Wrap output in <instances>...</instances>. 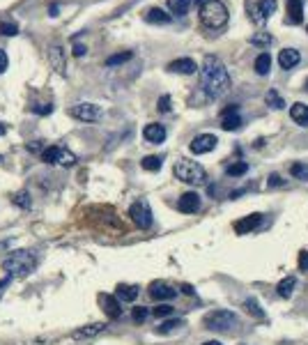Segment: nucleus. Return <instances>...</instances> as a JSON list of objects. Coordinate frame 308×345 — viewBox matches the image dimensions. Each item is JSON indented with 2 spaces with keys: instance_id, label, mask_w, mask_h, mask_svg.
<instances>
[{
  "instance_id": "nucleus-40",
  "label": "nucleus",
  "mask_w": 308,
  "mask_h": 345,
  "mask_svg": "<svg viewBox=\"0 0 308 345\" xmlns=\"http://www.w3.org/2000/svg\"><path fill=\"white\" fill-rule=\"evenodd\" d=\"M170 111V97L168 95H161L159 97V113H168Z\"/></svg>"
},
{
  "instance_id": "nucleus-9",
  "label": "nucleus",
  "mask_w": 308,
  "mask_h": 345,
  "mask_svg": "<svg viewBox=\"0 0 308 345\" xmlns=\"http://www.w3.org/2000/svg\"><path fill=\"white\" fill-rule=\"evenodd\" d=\"M276 7H278L276 0H258L253 9H251V19H253V23L262 25V23L269 21V16L276 12Z\"/></svg>"
},
{
  "instance_id": "nucleus-49",
  "label": "nucleus",
  "mask_w": 308,
  "mask_h": 345,
  "mask_svg": "<svg viewBox=\"0 0 308 345\" xmlns=\"http://www.w3.org/2000/svg\"><path fill=\"white\" fill-rule=\"evenodd\" d=\"M51 16H58V5H51Z\"/></svg>"
},
{
  "instance_id": "nucleus-44",
  "label": "nucleus",
  "mask_w": 308,
  "mask_h": 345,
  "mask_svg": "<svg viewBox=\"0 0 308 345\" xmlns=\"http://www.w3.org/2000/svg\"><path fill=\"white\" fill-rule=\"evenodd\" d=\"M7 65H9V58H7V53L2 51V49H0V74H2V72H5V69H7Z\"/></svg>"
},
{
  "instance_id": "nucleus-52",
  "label": "nucleus",
  "mask_w": 308,
  "mask_h": 345,
  "mask_svg": "<svg viewBox=\"0 0 308 345\" xmlns=\"http://www.w3.org/2000/svg\"><path fill=\"white\" fill-rule=\"evenodd\" d=\"M304 88H306V90H308V78H306V83H304Z\"/></svg>"
},
{
  "instance_id": "nucleus-36",
  "label": "nucleus",
  "mask_w": 308,
  "mask_h": 345,
  "mask_svg": "<svg viewBox=\"0 0 308 345\" xmlns=\"http://www.w3.org/2000/svg\"><path fill=\"white\" fill-rule=\"evenodd\" d=\"M246 171H248V164H246V161H237V164L228 166V175H230V177H239V175H246Z\"/></svg>"
},
{
  "instance_id": "nucleus-47",
  "label": "nucleus",
  "mask_w": 308,
  "mask_h": 345,
  "mask_svg": "<svg viewBox=\"0 0 308 345\" xmlns=\"http://www.w3.org/2000/svg\"><path fill=\"white\" fill-rule=\"evenodd\" d=\"M28 150H30V152H42V150H44V145H42L39 141H37V145H35V143H28Z\"/></svg>"
},
{
  "instance_id": "nucleus-14",
  "label": "nucleus",
  "mask_w": 308,
  "mask_h": 345,
  "mask_svg": "<svg viewBox=\"0 0 308 345\" xmlns=\"http://www.w3.org/2000/svg\"><path fill=\"white\" fill-rule=\"evenodd\" d=\"M177 210L184 212V214H195V212L200 210V196L195 194V191L182 194V198L177 200Z\"/></svg>"
},
{
  "instance_id": "nucleus-22",
  "label": "nucleus",
  "mask_w": 308,
  "mask_h": 345,
  "mask_svg": "<svg viewBox=\"0 0 308 345\" xmlns=\"http://www.w3.org/2000/svg\"><path fill=\"white\" fill-rule=\"evenodd\" d=\"M145 21L157 23V25H166V23H170V14H166L164 9H159V7H152L145 12Z\"/></svg>"
},
{
  "instance_id": "nucleus-41",
  "label": "nucleus",
  "mask_w": 308,
  "mask_h": 345,
  "mask_svg": "<svg viewBox=\"0 0 308 345\" xmlns=\"http://www.w3.org/2000/svg\"><path fill=\"white\" fill-rule=\"evenodd\" d=\"M267 184H269L271 189H276V187H281V184H283V180H281V175H278V172H271L269 180H267Z\"/></svg>"
},
{
  "instance_id": "nucleus-31",
  "label": "nucleus",
  "mask_w": 308,
  "mask_h": 345,
  "mask_svg": "<svg viewBox=\"0 0 308 345\" xmlns=\"http://www.w3.org/2000/svg\"><path fill=\"white\" fill-rule=\"evenodd\" d=\"M244 311H246L248 315L258 318V320H260V318H264V311L260 308V304H258L256 299H246V301H244Z\"/></svg>"
},
{
  "instance_id": "nucleus-8",
  "label": "nucleus",
  "mask_w": 308,
  "mask_h": 345,
  "mask_svg": "<svg viewBox=\"0 0 308 345\" xmlns=\"http://www.w3.org/2000/svg\"><path fill=\"white\" fill-rule=\"evenodd\" d=\"M69 115L76 118V120L81 122H97L101 118V108L97 104H88V101H83V104H76L69 108Z\"/></svg>"
},
{
  "instance_id": "nucleus-28",
  "label": "nucleus",
  "mask_w": 308,
  "mask_h": 345,
  "mask_svg": "<svg viewBox=\"0 0 308 345\" xmlns=\"http://www.w3.org/2000/svg\"><path fill=\"white\" fill-rule=\"evenodd\" d=\"M161 161H164L161 157H157V154H150V157H145L143 161H141V166H143L145 171L157 172V171H161Z\"/></svg>"
},
{
  "instance_id": "nucleus-18",
  "label": "nucleus",
  "mask_w": 308,
  "mask_h": 345,
  "mask_svg": "<svg viewBox=\"0 0 308 345\" xmlns=\"http://www.w3.org/2000/svg\"><path fill=\"white\" fill-rule=\"evenodd\" d=\"M99 301L104 304V311H106V315H108L111 320H115V318H120V315H122V308H120V301H118V297L101 295V297H99Z\"/></svg>"
},
{
  "instance_id": "nucleus-21",
  "label": "nucleus",
  "mask_w": 308,
  "mask_h": 345,
  "mask_svg": "<svg viewBox=\"0 0 308 345\" xmlns=\"http://www.w3.org/2000/svg\"><path fill=\"white\" fill-rule=\"evenodd\" d=\"M48 60H51V67L58 72V74L65 76V53H62L60 46H51L48 51Z\"/></svg>"
},
{
  "instance_id": "nucleus-10",
  "label": "nucleus",
  "mask_w": 308,
  "mask_h": 345,
  "mask_svg": "<svg viewBox=\"0 0 308 345\" xmlns=\"http://www.w3.org/2000/svg\"><path fill=\"white\" fill-rule=\"evenodd\" d=\"M216 143H218V138L214 134H200L191 141L189 148H191L193 154H207V152H212L214 148H216Z\"/></svg>"
},
{
  "instance_id": "nucleus-26",
  "label": "nucleus",
  "mask_w": 308,
  "mask_h": 345,
  "mask_svg": "<svg viewBox=\"0 0 308 345\" xmlns=\"http://www.w3.org/2000/svg\"><path fill=\"white\" fill-rule=\"evenodd\" d=\"M294 285H297V278L294 276H285L281 283L276 285V293L283 297V299H287L290 295H292V290H294Z\"/></svg>"
},
{
  "instance_id": "nucleus-34",
  "label": "nucleus",
  "mask_w": 308,
  "mask_h": 345,
  "mask_svg": "<svg viewBox=\"0 0 308 345\" xmlns=\"http://www.w3.org/2000/svg\"><path fill=\"white\" fill-rule=\"evenodd\" d=\"M271 42H274V37H271L269 32H256V35H253V37H251V44L253 46H269Z\"/></svg>"
},
{
  "instance_id": "nucleus-32",
  "label": "nucleus",
  "mask_w": 308,
  "mask_h": 345,
  "mask_svg": "<svg viewBox=\"0 0 308 345\" xmlns=\"http://www.w3.org/2000/svg\"><path fill=\"white\" fill-rule=\"evenodd\" d=\"M131 55L134 53L131 51H122V53H115V55H111L108 60H106V67H115V65H122V62L131 60Z\"/></svg>"
},
{
  "instance_id": "nucleus-2",
  "label": "nucleus",
  "mask_w": 308,
  "mask_h": 345,
  "mask_svg": "<svg viewBox=\"0 0 308 345\" xmlns=\"http://www.w3.org/2000/svg\"><path fill=\"white\" fill-rule=\"evenodd\" d=\"M37 253L25 248V251H12V253L2 260V270L9 276H28L35 267H37Z\"/></svg>"
},
{
  "instance_id": "nucleus-13",
  "label": "nucleus",
  "mask_w": 308,
  "mask_h": 345,
  "mask_svg": "<svg viewBox=\"0 0 308 345\" xmlns=\"http://www.w3.org/2000/svg\"><path fill=\"white\" fill-rule=\"evenodd\" d=\"M150 297L152 299H159V301H168V299H175L177 297V290L173 285L164 283V281H154L150 285Z\"/></svg>"
},
{
  "instance_id": "nucleus-43",
  "label": "nucleus",
  "mask_w": 308,
  "mask_h": 345,
  "mask_svg": "<svg viewBox=\"0 0 308 345\" xmlns=\"http://www.w3.org/2000/svg\"><path fill=\"white\" fill-rule=\"evenodd\" d=\"M299 270L301 271L308 270V251H301L299 253Z\"/></svg>"
},
{
  "instance_id": "nucleus-5",
  "label": "nucleus",
  "mask_w": 308,
  "mask_h": 345,
  "mask_svg": "<svg viewBox=\"0 0 308 345\" xmlns=\"http://www.w3.org/2000/svg\"><path fill=\"white\" fill-rule=\"evenodd\" d=\"M203 324L205 329L212 331H230L239 324V320H237V315L233 311H212L203 318Z\"/></svg>"
},
{
  "instance_id": "nucleus-3",
  "label": "nucleus",
  "mask_w": 308,
  "mask_h": 345,
  "mask_svg": "<svg viewBox=\"0 0 308 345\" xmlns=\"http://www.w3.org/2000/svg\"><path fill=\"white\" fill-rule=\"evenodd\" d=\"M200 21L205 28L218 30L228 23V7L221 0H205L200 2Z\"/></svg>"
},
{
  "instance_id": "nucleus-6",
  "label": "nucleus",
  "mask_w": 308,
  "mask_h": 345,
  "mask_svg": "<svg viewBox=\"0 0 308 345\" xmlns=\"http://www.w3.org/2000/svg\"><path fill=\"white\" fill-rule=\"evenodd\" d=\"M39 157H42V161L44 164H58V166H65V168H69V166L76 164V154L74 152H69L67 148H60V145H48V148H44V150L39 152Z\"/></svg>"
},
{
  "instance_id": "nucleus-4",
  "label": "nucleus",
  "mask_w": 308,
  "mask_h": 345,
  "mask_svg": "<svg viewBox=\"0 0 308 345\" xmlns=\"http://www.w3.org/2000/svg\"><path fill=\"white\" fill-rule=\"evenodd\" d=\"M175 177L180 182H187V184H193V187H203L207 182V172L200 164H195L191 159H177V164L173 166Z\"/></svg>"
},
{
  "instance_id": "nucleus-42",
  "label": "nucleus",
  "mask_w": 308,
  "mask_h": 345,
  "mask_svg": "<svg viewBox=\"0 0 308 345\" xmlns=\"http://www.w3.org/2000/svg\"><path fill=\"white\" fill-rule=\"evenodd\" d=\"M32 111L39 113V115H48V113L53 111V106H51V104H39V106H35Z\"/></svg>"
},
{
  "instance_id": "nucleus-37",
  "label": "nucleus",
  "mask_w": 308,
  "mask_h": 345,
  "mask_svg": "<svg viewBox=\"0 0 308 345\" xmlns=\"http://www.w3.org/2000/svg\"><path fill=\"white\" fill-rule=\"evenodd\" d=\"M14 205H21L23 210H30V205H32L30 194H28V191H19V194L14 196Z\"/></svg>"
},
{
  "instance_id": "nucleus-54",
  "label": "nucleus",
  "mask_w": 308,
  "mask_h": 345,
  "mask_svg": "<svg viewBox=\"0 0 308 345\" xmlns=\"http://www.w3.org/2000/svg\"><path fill=\"white\" fill-rule=\"evenodd\" d=\"M306 30H308V25H306Z\"/></svg>"
},
{
  "instance_id": "nucleus-12",
  "label": "nucleus",
  "mask_w": 308,
  "mask_h": 345,
  "mask_svg": "<svg viewBox=\"0 0 308 345\" xmlns=\"http://www.w3.org/2000/svg\"><path fill=\"white\" fill-rule=\"evenodd\" d=\"M241 124H244V120H241L237 106H230V108H226V111L221 113V127L226 129V131H237Z\"/></svg>"
},
{
  "instance_id": "nucleus-11",
  "label": "nucleus",
  "mask_w": 308,
  "mask_h": 345,
  "mask_svg": "<svg viewBox=\"0 0 308 345\" xmlns=\"http://www.w3.org/2000/svg\"><path fill=\"white\" fill-rule=\"evenodd\" d=\"M260 223H262V214H260V212H253V214H248V217L235 221L233 228L237 235H246V233H253L256 228H260Z\"/></svg>"
},
{
  "instance_id": "nucleus-27",
  "label": "nucleus",
  "mask_w": 308,
  "mask_h": 345,
  "mask_svg": "<svg viewBox=\"0 0 308 345\" xmlns=\"http://www.w3.org/2000/svg\"><path fill=\"white\" fill-rule=\"evenodd\" d=\"M104 327L106 324H101V322L88 324V327H83V329H76L74 338H90V336H95V334H99V331H104Z\"/></svg>"
},
{
  "instance_id": "nucleus-20",
  "label": "nucleus",
  "mask_w": 308,
  "mask_h": 345,
  "mask_svg": "<svg viewBox=\"0 0 308 345\" xmlns=\"http://www.w3.org/2000/svg\"><path fill=\"white\" fill-rule=\"evenodd\" d=\"M304 2L306 0H287V21L301 23L304 19Z\"/></svg>"
},
{
  "instance_id": "nucleus-38",
  "label": "nucleus",
  "mask_w": 308,
  "mask_h": 345,
  "mask_svg": "<svg viewBox=\"0 0 308 345\" xmlns=\"http://www.w3.org/2000/svg\"><path fill=\"white\" fill-rule=\"evenodd\" d=\"M147 315H150V311H147V308L145 306H136L134 311H131V318H134V322H145V320H147Z\"/></svg>"
},
{
  "instance_id": "nucleus-45",
  "label": "nucleus",
  "mask_w": 308,
  "mask_h": 345,
  "mask_svg": "<svg viewBox=\"0 0 308 345\" xmlns=\"http://www.w3.org/2000/svg\"><path fill=\"white\" fill-rule=\"evenodd\" d=\"M9 283H12V276H9V274H7V276H5V278H2V281H0V297H2V293H5V288H7Z\"/></svg>"
},
{
  "instance_id": "nucleus-30",
  "label": "nucleus",
  "mask_w": 308,
  "mask_h": 345,
  "mask_svg": "<svg viewBox=\"0 0 308 345\" xmlns=\"http://www.w3.org/2000/svg\"><path fill=\"white\" fill-rule=\"evenodd\" d=\"M264 101H267V106H271V108H283V106H285V99L281 97L276 90L267 92V95H264Z\"/></svg>"
},
{
  "instance_id": "nucleus-19",
  "label": "nucleus",
  "mask_w": 308,
  "mask_h": 345,
  "mask_svg": "<svg viewBox=\"0 0 308 345\" xmlns=\"http://www.w3.org/2000/svg\"><path fill=\"white\" fill-rule=\"evenodd\" d=\"M290 118H292L297 124H301V127L308 129V106L301 104V101L292 104V106H290Z\"/></svg>"
},
{
  "instance_id": "nucleus-16",
  "label": "nucleus",
  "mask_w": 308,
  "mask_h": 345,
  "mask_svg": "<svg viewBox=\"0 0 308 345\" xmlns=\"http://www.w3.org/2000/svg\"><path fill=\"white\" fill-rule=\"evenodd\" d=\"M168 72H175V74H195L198 65L191 58H177V60L168 62Z\"/></svg>"
},
{
  "instance_id": "nucleus-35",
  "label": "nucleus",
  "mask_w": 308,
  "mask_h": 345,
  "mask_svg": "<svg viewBox=\"0 0 308 345\" xmlns=\"http://www.w3.org/2000/svg\"><path fill=\"white\" fill-rule=\"evenodd\" d=\"M180 327H184V320H177V318H175V320H166L157 331H159V334H170V331L180 329Z\"/></svg>"
},
{
  "instance_id": "nucleus-25",
  "label": "nucleus",
  "mask_w": 308,
  "mask_h": 345,
  "mask_svg": "<svg viewBox=\"0 0 308 345\" xmlns=\"http://www.w3.org/2000/svg\"><path fill=\"white\" fill-rule=\"evenodd\" d=\"M269 69H271V55L267 51H262L256 58V72L260 76H267V74H269Z\"/></svg>"
},
{
  "instance_id": "nucleus-51",
  "label": "nucleus",
  "mask_w": 308,
  "mask_h": 345,
  "mask_svg": "<svg viewBox=\"0 0 308 345\" xmlns=\"http://www.w3.org/2000/svg\"><path fill=\"white\" fill-rule=\"evenodd\" d=\"M203 345H221V343H218V341H205Z\"/></svg>"
},
{
  "instance_id": "nucleus-15",
  "label": "nucleus",
  "mask_w": 308,
  "mask_h": 345,
  "mask_svg": "<svg viewBox=\"0 0 308 345\" xmlns=\"http://www.w3.org/2000/svg\"><path fill=\"white\" fill-rule=\"evenodd\" d=\"M143 138L147 143H154V145H159V143L166 141V127L164 124H159V122H152V124H145L143 129Z\"/></svg>"
},
{
  "instance_id": "nucleus-24",
  "label": "nucleus",
  "mask_w": 308,
  "mask_h": 345,
  "mask_svg": "<svg viewBox=\"0 0 308 345\" xmlns=\"http://www.w3.org/2000/svg\"><path fill=\"white\" fill-rule=\"evenodd\" d=\"M191 5H193V0H168V9H170L175 16H184Z\"/></svg>"
},
{
  "instance_id": "nucleus-46",
  "label": "nucleus",
  "mask_w": 308,
  "mask_h": 345,
  "mask_svg": "<svg viewBox=\"0 0 308 345\" xmlns=\"http://www.w3.org/2000/svg\"><path fill=\"white\" fill-rule=\"evenodd\" d=\"M85 51H88V49H85V46H83V44H74V55H76V58H81V55H85Z\"/></svg>"
},
{
  "instance_id": "nucleus-50",
  "label": "nucleus",
  "mask_w": 308,
  "mask_h": 345,
  "mask_svg": "<svg viewBox=\"0 0 308 345\" xmlns=\"http://www.w3.org/2000/svg\"><path fill=\"white\" fill-rule=\"evenodd\" d=\"M5 131H7V127H5V122H0V136L5 134Z\"/></svg>"
},
{
  "instance_id": "nucleus-48",
  "label": "nucleus",
  "mask_w": 308,
  "mask_h": 345,
  "mask_svg": "<svg viewBox=\"0 0 308 345\" xmlns=\"http://www.w3.org/2000/svg\"><path fill=\"white\" fill-rule=\"evenodd\" d=\"M182 293H184V295H195V290H193V288H191V285H187V283H184V285H182Z\"/></svg>"
},
{
  "instance_id": "nucleus-53",
  "label": "nucleus",
  "mask_w": 308,
  "mask_h": 345,
  "mask_svg": "<svg viewBox=\"0 0 308 345\" xmlns=\"http://www.w3.org/2000/svg\"><path fill=\"white\" fill-rule=\"evenodd\" d=\"M0 161H2V157H0Z\"/></svg>"
},
{
  "instance_id": "nucleus-1",
  "label": "nucleus",
  "mask_w": 308,
  "mask_h": 345,
  "mask_svg": "<svg viewBox=\"0 0 308 345\" xmlns=\"http://www.w3.org/2000/svg\"><path fill=\"white\" fill-rule=\"evenodd\" d=\"M230 74H228L226 65L221 62L216 55H205L203 67H200V88L210 99H221L230 90Z\"/></svg>"
},
{
  "instance_id": "nucleus-7",
  "label": "nucleus",
  "mask_w": 308,
  "mask_h": 345,
  "mask_svg": "<svg viewBox=\"0 0 308 345\" xmlns=\"http://www.w3.org/2000/svg\"><path fill=\"white\" fill-rule=\"evenodd\" d=\"M129 219L136 223V228L147 230V228L152 225V210H150V205L145 203V200H136V203L129 207Z\"/></svg>"
},
{
  "instance_id": "nucleus-17",
  "label": "nucleus",
  "mask_w": 308,
  "mask_h": 345,
  "mask_svg": "<svg viewBox=\"0 0 308 345\" xmlns=\"http://www.w3.org/2000/svg\"><path fill=\"white\" fill-rule=\"evenodd\" d=\"M301 62V53L297 49H283L278 53V65L283 69H294Z\"/></svg>"
},
{
  "instance_id": "nucleus-33",
  "label": "nucleus",
  "mask_w": 308,
  "mask_h": 345,
  "mask_svg": "<svg viewBox=\"0 0 308 345\" xmlns=\"http://www.w3.org/2000/svg\"><path fill=\"white\" fill-rule=\"evenodd\" d=\"M0 35L2 37H14V35H19V25L14 21H0Z\"/></svg>"
},
{
  "instance_id": "nucleus-29",
  "label": "nucleus",
  "mask_w": 308,
  "mask_h": 345,
  "mask_svg": "<svg viewBox=\"0 0 308 345\" xmlns=\"http://www.w3.org/2000/svg\"><path fill=\"white\" fill-rule=\"evenodd\" d=\"M290 175H292L294 180L308 182V164H292L290 166Z\"/></svg>"
},
{
  "instance_id": "nucleus-23",
  "label": "nucleus",
  "mask_w": 308,
  "mask_h": 345,
  "mask_svg": "<svg viewBox=\"0 0 308 345\" xmlns=\"http://www.w3.org/2000/svg\"><path fill=\"white\" fill-rule=\"evenodd\" d=\"M115 297L122 301H134L138 297V288L136 285H127V283H120L118 290H115Z\"/></svg>"
},
{
  "instance_id": "nucleus-39",
  "label": "nucleus",
  "mask_w": 308,
  "mask_h": 345,
  "mask_svg": "<svg viewBox=\"0 0 308 345\" xmlns=\"http://www.w3.org/2000/svg\"><path fill=\"white\" fill-rule=\"evenodd\" d=\"M173 311H175V308H173V306H168V304H161V306L152 308L154 318H168V315H173Z\"/></svg>"
}]
</instances>
